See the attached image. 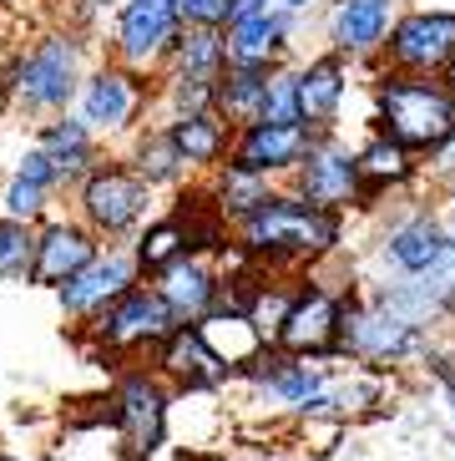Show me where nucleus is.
I'll return each instance as SVG.
<instances>
[{"mask_svg":"<svg viewBox=\"0 0 455 461\" xmlns=\"http://www.w3.org/2000/svg\"><path fill=\"white\" fill-rule=\"evenodd\" d=\"M152 96H157V86L147 82V77H137V71L117 67V61H102V67L86 71V82H81L76 92V117L86 122V132L96 137V142H112V137H132L142 132V117H147Z\"/></svg>","mask_w":455,"mask_h":461,"instance_id":"8","label":"nucleus"},{"mask_svg":"<svg viewBox=\"0 0 455 461\" xmlns=\"http://www.w3.org/2000/svg\"><path fill=\"white\" fill-rule=\"evenodd\" d=\"M177 5H183V26L223 31L233 21V0H177Z\"/></svg>","mask_w":455,"mask_h":461,"instance_id":"34","label":"nucleus"},{"mask_svg":"<svg viewBox=\"0 0 455 461\" xmlns=\"http://www.w3.org/2000/svg\"><path fill=\"white\" fill-rule=\"evenodd\" d=\"M177 330H183V320L167 310V299L152 285H137L132 294H121L117 304H112L92 330H81V335L92 339L96 360H132V355H157Z\"/></svg>","mask_w":455,"mask_h":461,"instance_id":"6","label":"nucleus"},{"mask_svg":"<svg viewBox=\"0 0 455 461\" xmlns=\"http://www.w3.org/2000/svg\"><path fill=\"white\" fill-rule=\"evenodd\" d=\"M36 148L56 163V183L71 188V193H76L96 167L107 163V158H102V142L86 132V122H81L76 112H61V117H51V122H40Z\"/></svg>","mask_w":455,"mask_h":461,"instance_id":"21","label":"nucleus"},{"mask_svg":"<svg viewBox=\"0 0 455 461\" xmlns=\"http://www.w3.org/2000/svg\"><path fill=\"white\" fill-rule=\"evenodd\" d=\"M76 218L102 244H132L137 229L152 218V188L127 163H102L76 188Z\"/></svg>","mask_w":455,"mask_h":461,"instance_id":"7","label":"nucleus"},{"mask_svg":"<svg viewBox=\"0 0 455 461\" xmlns=\"http://www.w3.org/2000/svg\"><path fill=\"white\" fill-rule=\"evenodd\" d=\"M233 244L263 274L314 269L339 254L344 213H324V208L304 203L294 188H273L243 223H233Z\"/></svg>","mask_w":455,"mask_h":461,"instance_id":"1","label":"nucleus"},{"mask_svg":"<svg viewBox=\"0 0 455 461\" xmlns=\"http://www.w3.org/2000/svg\"><path fill=\"white\" fill-rule=\"evenodd\" d=\"M344 96H349V61L335 51L299 61V117L314 137L319 132H339L344 117Z\"/></svg>","mask_w":455,"mask_h":461,"instance_id":"20","label":"nucleus"},{"mask_svg":"<svg viewBox=\"0 0 455 461\" xmlns=\"http://www.w3.org/2000/svg\"><path fill=\"white\" fill-rule=\"evenodd\" d=\"M36 264V223L0 218V285H31Z\"/></svg>","mask_w":455,"mask_h":461,"instance_id":"31","label":"nucleus"},{"mask_svg":"<svg viewBox=\"0 0 455 461\" xmlns=\"http://www.w3.org/2000/svg\"><path fill=\"white\" fill-rule=\"evenodd\" d=\"M430 350V335L425 330H415L410 320H400V314H389L385 304H375L370 294H360V289H349L344 294V320H339V360H349V366H364V370H379V375H389V370H400Z\"/></svg>","mask_w":455,"mask_h":461,"instance_id":"4","label":"nucleus"},{"mask_svg":"<svg viewBox=\"0 0 455 461\" xmlns=\"http://www.w3.org/2000/svg\"><path fill=\"white\" fill-rule=\"evenodd\" d=\"M177 36H183V5L177 0H121L107 61L137 71V77H162Z\"/></svg>","mask_w":455,"mask_h":461,"instance_id":"9","label":"nucleus"},{"mask_svg":"<svg viewBox=\"0 0 455 461\" xmlns=\"http://www.w3.org/2000/svg\"><path fill=\"white\" fill-rule=\"evenodd\" d=\"M15 173H21V177H31V183H40V188H61V183H56V163H51V158H46V152H40L36 148V142H31V148L26 152H21V158H15Z\"/></svg>","mask_w":455,"mask_h":461,"instance_id":"35","label":"nucleus"},{"mask_svg":"<svg viewBox=\"0 0 455 461\" xmlns=\"http://www.w3.org/2000/svg\"><path fill=\"white\" fill-rule=\"evenodd\" d=\"M127 167H132L152 193L157 188H183V177H188V167H183V158H177L173 137H167L162 122L132 132V158H127Z\"/></svg>","mask_w":455,"mask_h":461,"instance_id":"29","label":"nucleus"},{"mask_svg":"<svg viewBox=\"0 0 455 461\" xmlns=\"http://www.w3.org/2000/svg\"><path fill=\"white\" fill-rule=\"evenodd\" d=\"M46 208H51V188H40L31 177H21L11 167V177L0 183V218H15V223H46Z\"/></svg>","mask_w":455,"mask_h":461,"instance_id":"33","label":"nucleus"},{"mask_svg":"<svg viewBox=\"0 0 455 461\" xmlns=\"http://www.w3.org/2000/svg\"><path fill=\"white\" fill-rule=\"evenodd\" d=\"M137 285H142V269H137L132 249L127 244H102V254H96L76 279H67V285L56 289V299H61V314H67L71 325L92 330L96 320H102L121 294H132Z\"/></svg>","mask_w":455,"mask_h":461,"instance_id":"13","label":"nucleus"},{"mask_svg":"<svg viewBox=\"0 0 455 461\" xmlns=\"http://www.w3.org/2000/svg\"><path fill=\"white\" fill-rule=\"evenodd\" d=\"M299 21L304 15H289V11H263L254 15H238V21H228L223 41H228V67H283L289 56H294V36H299Z\"/></svg>","mask_w":455,"mask_h":461,"instance_id":"16","label":"nucleus"},{"mask_svg":"<svg viewBox=\"0 0 455 461\" xmlns=\"http://www.w3.org/2000/svg\"><path fill=\"white\" fill-rule=\"evenodd\" d=\"M441 82H445V86H451V92H455V61H451V67H445V77H441Z\"/></svg>","mask_w":455,"mask_h":461,"instance_id":"40","label":"nucleus"},{"mask_svg":"<svg viewBox=\"0 0 455 461\" xmlns=\"http://www.w3.org/2000/svg\"><path fill=\"white\" fill-rule=\"evenodd\" d=\"M152 289L167 299V310H173L183 325H198V320H208V314L218 310V289H223V274H218L213 258L183 254L173 269H162L157 279H152Z\"/></svg>","mask_w":455,"mask_h":461,"instance_id":"22","label":"nucleus"},{"mask_svg":"<svg viewBox=\"0 0 455 461\" xmlns=\"http://www.w3.org/2000/svg\"><path fill=\"white\" fill-rule=\"evenodd\" d=\"M263 86H268V71L263 67H228L223 82H218L213 112L233 127V132H238V127H254L258 112H263Z\"/></svg>","mask_w":455,"mask_h":461,"instance_id":"30","label":"nucleus"},{"mask_svg":"<svg viewBox=\"0 0 455 461\" xmlns=\"http://www.w3.org/2000/svg\"><path fill=\"white\" fill-rule=\"evenodd\" d=\"M228 71V41L223 31H208V26H183L173 56L162 77H192V82H223Z\"/></svg>","mask_w":455,"mask_h":461,"instance_id":"26","label":"nucleus"},{"mask_svg":"<svg viewBox=\"0 0 455 461\" xmlns=\"http://www.w3.org/2000/svg\"><path fill=\"white\" fill-rule=\"evenodd\" d=\"M0 5H15V0H0Z\"/></svg>","mask_w":455,"mask_h":461,"instance_id":"42","label":"nucleus"},{"mask_svg":"<svg viewBox=\"0 0 455 461\" xmlns=\"http://www.w3.org/2000/svg\"><path fill=\"white\" fill-rule=\"evenodd\" d=\"M152 370H157L173 391H188V395H208V391H223L233 370L208 350V339L198 335L192 325H183L157 355H152Z\"/></svg>","mask_w":455,"mask_h":461,"instance_id":"19","label":"nucleus"},{"mask_svg":"<svg viewBox=\"0 0 455 461\" xmlns=\"http://www.w3.org/2000/svg\"><path fill=\"white\" fill-rule=\"evenodd\" d=\"M400 5L395 0H324V41L329 51L354 61H379Z\"/></svg>","mask_w":455,"mask_h":461,"instance_id":"14","label":"nucleus"},{"mask_svg":"<svg viewBox=\"0 0 455 461\" xmlns=\"http://www.w3.org/2000/svg\"><path fill=\"white\" fill-rule=\"evenodd\" d=\"M96 254H102V239H96L81 218H46V223L36 229V264H31V285L61 289L67 279H76Z\"/></svg>","mask_w":455,"mask_h":461,"instance_id":"17","label":"nucleus"},{"mask_svg":"<svg viewBox=\"0 0 455 461\" xmlns=\"http://www.w3.org/2000/svg\"><path fill=\"white\" fill-rule=\"evenodd\" d=\"M258 122H268V127H304V117H299V67L294 61H283V67L268 71Z\"/></svg>","mask_w":455,"mask_h":461,"instance_id":"32","label":"nucleus"},{"mask_svg":"<svg viewBox=\"0 0 455 461\" xmlns=\"http://www.w3.org/2000/svg\"><path fill=\"white\" fill-rule=\"evenodd\" d=\"M112 431H117L121 461H152L167 441V416H173V385L152 366H132L112 380Z\"/></svg>","mask_w":455,"mask_h":461,"instance_id":"5","label":"nucleus"},{"mask_svg":"<svg viewBox=\"0 0 455 461\" xmlns=\"http://www.w3.org/2000/svg\"><path fill=\"white\" fill-rule=\"evenodd\" d=\"M451 203H455V188H451Z\"/></svg>","mask_w":455,"mask_h":461,"instance_id":"43","label":"nucleus"},{"mask_svg":"<svg viewBox=\"0 0 455 461\" xmlns=\"http://www.w3.org/2000/svg\"><path fill=\"white\" fill-rule=\"evenodd\" d=\"M192 330H198V335L208 339V350L233 370V380H238V370L248 366L258 350H268V339L258 335V325L248 320V314H238V310H213L208 320H198Z\"/></svg>","mask_w":455,"mask_h":461,"instance_id":"25","label":"nucleus"},{"mask_svg":"<svg viewBox=\"0 0 455 461\" xmlns=\"http://www.w3.org/2000/svg\"><path fill=\"white\" fill-rule=\"evenodd\" d=\"M308 142L314 132L308 127H268V122H254V127H238L233 132V148H228V163L248 167V173H263V177H294V167L308 158Z\"/></svg>","mask_w":455,"mask_h":461,"instance_id":"18","label":"nucleus"},{"mask_svg":"<svg viewBox=\"0 0 455 461\" xmlns=\"http://www.w3.org/2000/svg\"><path fill=\"white\" fill-rule=\"evenodd\" d=\"M289 188L304 198V203L324 208V213H349V208H364V183H360V158L339 132H319L308 142V158L294 167Z\"/></svg>","mask_w":455,"mask_h":461,"instance_id":"11","label":"nucleus"},{"mask_svg":"<svg viewBox=\"0 0 455 461\" xmlns=\"http://www.w3.org/2000/svg\"><path fill=\"white\" fill-rule=\"evenodd\" d=\"M167 137H173L177 158L188 173H218L228 163V148H233V127L218 117V112H192V117H173Z\"/></svg>","mask_w":455,"mask_h":461,"instance_id":"24","label":"nucleus"},{"mask_svg":"<svg viewBox=\"0 0 455 461\" xmlns=\"http://www.w3.org/2000/svg\"><path fill=\"white\" fill-rule=\"evenodd\" d=\"M455 61V11H400L389 26L379 71L400 77H445Z\"/></svg>","mask_w":455,"mask_h":461,"instance_id":"12","label":"nucleus"},{"mask_svg":"<svg viewBox=\"0 0 455 461\" xmlns=\"http://www.w3.org/2000/svg\"><path fill=\"white\" fill-rule=\"evenodd\" d=\"M127 249H132V258H137V269H142V279H157V274H162V269H173L183 254H192V249H188V223H183L177 213L147 218Z\"/></svg>","mask_w":455,"mask_h":461,"instance_id":"28","label":"nucleus"},{"mask_svg":"<svg viewBox=\"0 0 455 461\" xmlns=\"http://www.w3.org/2000/svg\"><path fill=\"white\" fill-rule=\"evenodd\" d=\"M354 158H360V183H364V208H375L379 198H389V193H405L410 183L420 177V158L410 148H400L395 137L385 132H370L354 148Z\"/></svg>","mask_w":455,"mask_h":461,"instance_id":"23","label":"nucleus"},{"mask_svg":"<svg viewBox=\"0 0 455 461\" xmlns=\"http://www.w3.org/2000/svg\"><path fill=\"white\" fill-rule=\"evenodd\" d=\"M441 249H445V213H435L425 203L395 213L375 239V254L389 269V279H415V274H425L441 258Z\"/></svg>","mask_w":455,"mask_h":461,"instance_id":"15","label":"nucleus"},{"mask_svg":"<svg viewBox=\"0 0 455 461\" xmlns=\"http://www.w3.org/2000/svg\"><path fill=\"white\" fill-rule=\"evenodd\" d=\"M173 461H228V456H223V451H202V447H198V451L177 447V451H173Z\"/></svg>","mask_w":455,"mask_h":461,"instance_id":"39","label":"nucleus"},{"mask_svg":"<svg viewBox=\"0 0 455 461\" xmlns=\"http://www.w3.org/2000/svg\"><path fill=\"white\" fill-rule=\"evenodd\" d=\"M81 82H86V36L76 26L40 31L36 41L21 46L0 71L5 102L26 117H46V122L76 107Z\"/></svg>","mask_w":455,"mask_h":461,"instance_id":"2","label":"nucleus"},{"mask_svg":"<svg viewBox=\"0 0 455 461\" xmlns=\"http://www.w3.org/2000/svg\"><path fill=\"white\" fill-rule=\"evenodd\" d=\"M5 107H11V102H5V92H0V112H5Z\"/></svg>","mask_w":455,"mask_h":461,"instance_id":"41","label":"nucleus"},{"mask_svg":"<svg viewBox=\"0 0 455 461\" xmlns=\"http://www.w3.org/2000/svg\"><path fill=\"white\" fill-rule=\"evenodd\" d=\"M344 294L349 289L324 285L319 274L308 269L294 285V304L283 314L279 345L283 355H299V360H339V320H344Z\"/></svg>","mask_w":455,"mask_h":461,"instance_id":"10","label":"nucleus"},{"mask_svg":"<svg viewBox=\"0 0 455 461\" xmlns=\"http://www.w3.org/2000/svg\"><path fill=\"white\" fill-rule=\"evenodd\" d=\"M121 0H76V31L86 26V21H96V15H107V11H117Z\"/></svg>","mask_w":455,"mask_h":461,"instance_id":"37","label":"nucleus"},{"mask_svg":"<svg viewBox=\"0 0 455 461\" xmlns=\"http://www.w3.org/2000/svg\"><path fill=\"white\" fill-rule=\"evenodd\" d=\"M425 167H430V177H435L445 193L455 188V127H451V137H445L441 148L430 152V163H425Z\"/></svg>","mask_w":455,"mask_h":461,"instance_id":"36","label":"nucleus"},{"mask_svg":"<svg viewBox=\"0 0 455 461\" xmlns=\"http://www.w3.org/2000/svg\"><path fill=\"white\" fill-rule=\"evenodd\" d=\"M370 96H375V132L395 137V142L410 148L415 158H430L455 127V92L441 77L379 71Z\"/></svg>","mask_w":455,"mask_h":461,"instance_id":"3","label":"nucleus"},{"mask_svg":"<svg viewBox=\"0 0 455 461\" xmlns=\"http://www.w3.org/2000/svg\"><path fill=\"white\" fill-rule=\"evenodd\" d=\"M273 188H279L273 177L248 173V167H238V163H223L213 173V183H208V203H213V213L223 218L228 229H233V223H243V218L254 213V208L263 203Z\"/></svg>","mask_w":455,"mask_h":461,"instance_id":"27","label":"nucleus"},{"mask_svg":"<svg viewBox=\"0 0 455 461\" xmlns=\"http://www.w3.org/2000/svg\"><path fill=\"white\" fill-rule=\"evenodd\" d=\"M0 456H5V447H0Z\"/></svg>","mask_w":455,"mask_h":461,"instance_id":"44","label":"nucleus"},{"mask_svg":"<svg viewBox=\"0 0 455 461\" xmlns=\"http://www.w3.org/2000/svg\"><path fill=\"white\" fill-rule=\"evenodd\" d=\"M263 5H273V11H289V15H308V11H319L324 0H263Z\"/></svg>","mask_w":455,"mask_h":461,"instance_id":"38","label":"nucleus"}]
</instances>
